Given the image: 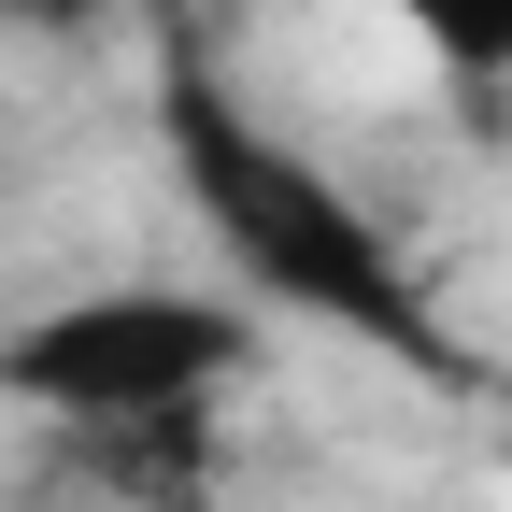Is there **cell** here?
Wrapping results in <instances>:
<instances>
[{"label":"cell","mask_w":512,"mask_h":512,"mask_svg":"<svg viewBox=\"0 0 512 512\" xmlns=\"http://www.w3.org/2000/svg\"><path fill=\"white\" fill-rule=\"evenodd\" d=\"M384 15H399L441 72H470V86H498L512 72V0H384Z\"/></svg>","instance_id":"3957f363"},{"label":"cell","mask_w":512,"mask_h":512,"mask_svg":"<svg viewBox=\"0 0 512 512\" xmlns=\"http://www.w3.org/2000/svg\"><path fill=\"white\" fill-rule=\"evenodd\" d=\"M256 356V313L242 299H200V285H86L29 313L0 342V384L72 427V441H114V427H171V413H214Z\"/></svg>","instance_id":"7a4b0ae2"},{"label":"cell","mask_w":512,"mask_h":512,"mask_svg":"<svg viewBox=\"0 0 512 512\" xmlns=\"http://www.w3.org/2000/svg\"><path fill=\"white\" fill-rule=\"evenodd\" d=\"M171 171H185L200 228L228 242V271L271 313H313V328H356L384 356L441 370V328H427V299L399 271V242H384V214L356 200V185H328L285 128H256L214 72H171Z\"/></svg>","instance_id":"6da1fadb"},{"label":"cell","mask_w":512,"mask_h":512,"mask_svg":"<svg viewBox=\"0 0 512 512\" xmlns=\"http://www.w3.org/2000/svg\"><path fill=\"white\" fill-rule=\"evenodd\" d=\"M114 0H0V29H100Z\"/></svg>","instance_id":"277c9868"}]
</instances>
